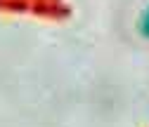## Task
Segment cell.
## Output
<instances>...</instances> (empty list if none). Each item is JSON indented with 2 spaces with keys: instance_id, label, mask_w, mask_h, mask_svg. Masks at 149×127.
<instances>
[{
  "instance_id": "cell-1",
  "label": "cell",
  "mask_w": 149,
  "mask_h": 127,
  "mask_svg": "<svg viewBox=\"0 0 149 127\" xmlns=\"http://www.w3.org/2000/svg\"><path fill=\"white\" fill-rule=\"evenodd\" d=\"M137 28H140V33L144 35V38L149 40V5L144 7V12L140 14V21H137Z\"/></svg>"
}]
</instances>
